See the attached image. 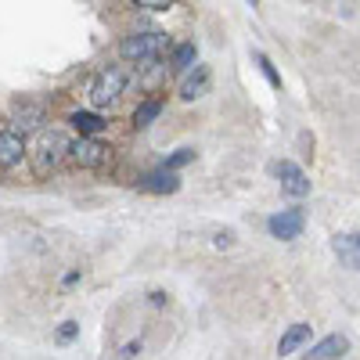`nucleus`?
<instances>
[{
  "label": "nucleus",
  "instance_id": "nucleus-1",
  "mask_svg": "<svg viewBox=\"0 0 360 360\" xmlns=\"http://www.w3.org/2000/svg\"><path fill=\"white\" fill-rule=\"evenodd\" d=\"M169 47L173 44H169V37L162 33V29H137V33H127L123 40H119V58L130 62V65H152Z\"/></svg>",
  "mask_w": 360,
  "mask_h": 360
},
{
  "label": "nucleus",
  "instance_id": "nucleus-2",
  "mask_svg": "<svg viewBox=\"0 0 360 360\" xmlns=\"http://www.w3.org/2000/svg\"><path fill=\"white\" fill-rule=\"evenodd\" d=\"M69 144H72V137L65 134V130H58V127H44L40 134H37V144H33V162H37V173L40 176H47L51 169H58L62 166V159H69Z\"/></svg>",
  "mask_w": 360,
  "mask_h": 360
},
{
  "label": "nucleus",
  "instance_id": "nucleus-3",
  "mask_svg": "<svg viewBox=\"0 0 360 360\" xmlns=\"http://www.w3.org/2000/svg\"><path fill=\"white\" fill-rule=\"evenodd\" d=\"M127 86H130V69L127 65H105L94 79H90L86 98H90L94 108H105V105H115L119 98H123Z\"/></svg>",
  "mask_w": 360,
  "mask_h": 360
},
{
  "label": "nucleus",
  "instance_id": "nucleus-4",
  "mask_svg": "<svg viewBox=\"0 0 360 360\" xmlns=\"http://www.w3.org/2000/svg\"><path fill=\"white\" fill-rule=\"evenodd\" d=\"M11 130H18L22 137L25 134H40L47 127V105L37 101V98H15L11 101Z\"/></svg>",
  "mask_w": 360,
  "mask_h": 360
},
{
  "label": "nucleus",
  "instance_id": "nucleus-5",
  "mask_svg": "<svg viewBox=\"0 0 360 360\" xmlns=\"http://www.w3.org/2000/svg\"><path fill=\"white\" fill-rule=\"evenodd\" d=\"M108 159H112V148L98 137H76L69 144V162L79 169H101Z\"/></svg>",
  "mask_w": 360,
  "mask_h": 360
},
{
  "label": "nucleus",
  "instance_id": "nucleus-6",
  "mask_svg": "<svg viewBox=\"0 0 360 360\" xmlns=\"http://www.w3.org/2000/svg\"><path fill=\"white\" fill-rule=\"evenodd\" d=\"M303 227H307V213L303 209H281V213H274L266 220V231H270V238H278V242H292V238H299L303 234Z\"/></svg>",
  "mask_w": 360,
  "mask_h": 360
},
{
  "label": "nucleus",
  "instance_id": "nucleus-7",
  "mask_svg": "<svg viewBox=\"0 0 360 360\" xmlns=\"http://www.w3.org/2000/svg\"><path fill=\"white\" fill-rule=\"evenodd\" d=\"M25 155H29V141L18 130H11V127H0V169L22 166Z\"/></svg>",
  "mask_w": 360,
  "mask_h": 360
},
{
  "label": "nucleus",
  "instance_id": "nucleus-8",
  "mask_svg": "<svg viewBox=\"0 0 360 360\" xmlns=\"http://www.w3.org/2000/svg\"><path fill=\"white\" fill-rule=\"evenodd\" d=\"M274 173H278L281 191H285L288 198H307V195H310V176L303 173V166L281 159V162H274Z\"/></svg>",
  "mask_w": 360,
  "mask_h": 360
},
{
  "label": "nucleus",
  "instance_id": "nucleus-9",
  "mask_svg": "<svg viewBox=\"0 0 360 360\" xmlns=\"http://www.w3.org/2000/svg\"><path fill=\"white\" fill-rule=\"evenodd\" d=\"M209 86H213V69L198 62L191 72L180 76L176 94H180V101H198V98H205V94H209Z\"/></svg>",
  "mask_w": 360,
  "mask_h": 360
},
{
  "label": "nucleus",
  "instance_id": "nucleus-10",
  "mask_svg": "<svg viewBox=\"0 0 360 360\" xmlns=\"http://www.w3.org/2000/svg\"><path fill=\"white\" fill-rule=\"evenodd\" d=\"M137 188L148 191V195H173L180 191V173H169V169H152V173H141L137 176Z\"/></svg>",
  "mask_w": 360,
  "mask_h": 360
},
{
  "label": "nucleus",
  "instance_id": "nucleus-11",
  "mask_svg": "<svg viewBox=\"0 0 360 360\" xmlns=\"http://www.w3.org/2000/svg\"><path fill=\"white\" fill-rule=\"evenodd\" d=\"M69 127L79 134V137H101L108 130V119L101 112H90V108H79L69 115Z\"/></svg>",
  "mask_w": 360,
  "mask_h": 360
},
{
  "label": "nucleus",
  "instance_id": "nucleus-12",
  "mask_svg": "<svg viewBox=\"0 0 360 360\" xmlns=\"http://www.w3.org/2000/svg\"><path fill=\"white\" fill-rule=\"evenodd\" d=\"M349 353V339L346 335H339V332H332V335H324L321 342H314L310 346V360H335V356H346Z\"/></svg>",
  "mask_w": 360,
  "mask_h": 360
},
{
  "label": "nucleus",
  "instance_id": "nucleus-13",
  "mask_svg": "<svg viewBox=\"0 0 360 360\" xmlns=\"http://www.w3.org/2000/svg\"><path fill=\"white\" fill-rule=\"evenodd\" d=\"M173 72H191L195 65H198V47H195V40H184V44H173L169 47V62H166Z\"/></svg>",
  "mask_w": 360,
  "mask_h": 360
},
{
  "label": "nucleus",
  "instance_id": "nucleus-14",
  "mask_svg": "<svg viewBox=\"0 0 360 360\" xmlns=\"http://www.w3.org/2000/svg\"><path fill=\"white\" fill-rule=\"evenodd\" d=\"M310 335H314L310 324H303V321H299V324H288L285 332H281V339H278V353H281V356H292L299 346L310 342Z\"/></svg>",
  "mask_w": 360,
  "mask_h": 360
},
{
  "label": "nucleus",
  "instance_id": "nucleus-15",
  "mask_svg": "<svg viewBox=\"0 0 360 360\" xmlns=\"http://www.w3.org/2000/svg\"><path fill=\"white\" fill-rule=\"evenodd\" d=\"M162 98H148V101H141L137 108H134V127L137 130H148V127H152L155 123V119L162 115Z\"/></svg>",
  "mask_w": 360,
  "mask_h": 360
},
{
  "label": "nucleus",
  "instance_id": "nucleus-16",
  "mask_svg": "<svg viewBox=\"0 0 360 360\" xmlns=\"http://www.w3.org/2000/svg\"><path fill=\"white\" fill-rule=\"evenodd\" d=\"M332 249L339 252V259H346L349 266L360 270V234H339L332 242Z\"/></svg>",
  "mask_w": 360,
  "mask_h": 360
},
{
  "label": "nucleus",
  "instance_id": "nucleus-17",
  "mask_svg": "<svg viewBox=\"0 0 360 360\" xmlns=\"http://www.w3.org/2000/svg\"><path fill=\"white\" fill-rule=\"evenodd\" d=\"M252 58H256V65H259V72L266 76V83L274 86V90H281V76H278V69H274V62L263 54V51H252Z\"/></svg>",
  "mask_w": 360,
  "mask_h": 360
},
{
  "label": "nucleus",
  "instance_id": "nucleus-18",
  "mask_svg": "<svg viewBox=\"0 0 360 360\" xmlns=\"http://www.w3.org/2000/svg\"><path fill=\"white\" fill-rule=\"evenodd\" d=\"M188 162H195V148H176V152H173L169 159H162V169L176 173L180 166H188Z\"/></svg>",
  "mask_w": 360,
  "mask_h": 360
},
{
  "label": "nucleus",
  "instance_id": "nucleus-19",
  "mask_svg": "<svg viewBox=\"0 0 360 360\" xmlns=\"http://www.w3.org/2000/svg\"><path fill=\"white\" fill-rule=\"evenodd\" d=\"M76 335H79V324L76 321H65L62 328H58V342H72Z\"/></svg>",
  "mask_w": 360,
  "mask_h": 360
},
{
  "label": "nucleus",
  "instance_id": "nucleus-20",
  "mask_svg": "<svg viewBox=\"0 0 360 360\" xmlns=\"http://www.w3.org/2000/svg\"><path fill=\"white\" fill-rule=\"evenodd\" d=\"M137 8H148V11H169V4H162V0H148V4H137Z\"/></svg>",
  "mask_w": 360,
  "mask_h": 360
},
{
  "label": "nucleus",
  "instance_id": "nucleus-21",
  "mask_svg": "<svg viewBox=\"0 0 360 360\" xmlns=\"http://www.w3.org/2000/svg\"><path fill=\"white\" fill-rule=\"evenodd\" d=\"M137 353H141V339L130 342V346H123V360H130V356H137Z\"/></svg>",
  "mask_w": 360,
  "mask_h": 360
}]
</instances>
